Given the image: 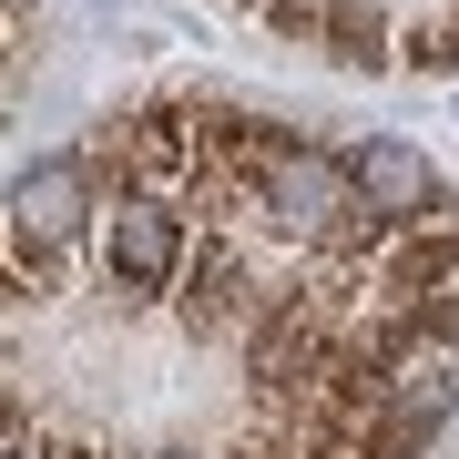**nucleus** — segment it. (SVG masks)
<instances>
[{"mask_svg":"<svg viewBox=\"0 0 459 459\" xmlns=\"http://www.w3.org/2000/svg\"><path fill=\"white\" fill-rule=\"evenodd\" d=\"M347 174H358V195H368L377 214H388V225H409V214H429V204L449 195V184L429 174L409 143H358V153H347Z\"/></svg>","mask_w":459,"mask_h":459,"instance_id":"obj_1","label":"nucleus"},{"mask_svg":"<svg viewBox=\"0 0 459 459\" xmlns=\"http://www.w3.org/2000/svg\"><path fill=\"white\" fill-rule=\"evenodd\" d=\"M143 459H195V449H143Z\"/></svg>","mask_w":459,"mask_h":459,"instance_id":"obj_2","label":"nucleus"}]
</instances>
